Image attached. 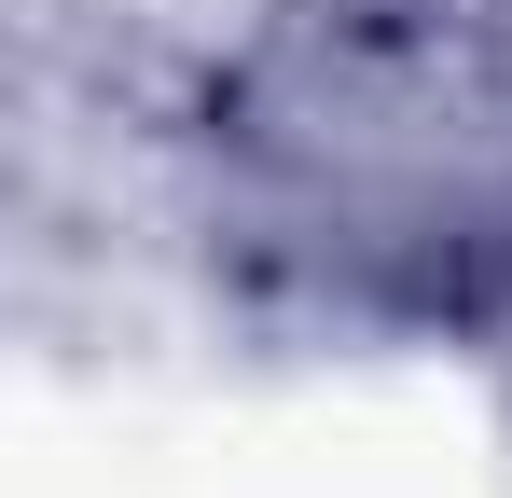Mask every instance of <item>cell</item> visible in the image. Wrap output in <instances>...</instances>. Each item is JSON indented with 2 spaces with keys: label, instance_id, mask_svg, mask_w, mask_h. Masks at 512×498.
<instances>
[{
  "label": "cell",
  "instance_id": "obj_1",
  "mask_svg": "<svg viewBox=\"0 0 512 498\" xmlns=\"http://www.w3.org/2000/svg\"><path fill=\"white\" fill-rule=\"evenodd\" d=\"M263 194L374 277H471L512 263V42L443 14H346L263 56L250 111Z\"/></svg>",
  "mask_w": 512,
  "mask_h": 498
}]
</instances>
